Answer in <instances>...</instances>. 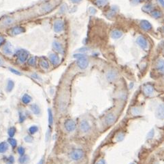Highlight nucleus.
I'll list each match as a JSON object with an SVG mask.
<instances>
[{
  "label": "nucleus",
  "mask_w": 164,
  "mask_h": 164,
  "mask_svg": "<svg viewBox=\"0 0 164 164\" xmlns=\"http://www.w3.org/2000/svg\"><path fill=\"white\" fill-rule=\"evenodd\" d=\"M84 157V152L83 150H82V149H74L70 153L71 159L76 161H80V160L83 159Z\"/></svg>",
  "instance_id": "nucleus-1"
},
{
  "label": "nucleus",
  "mask_w": 164,
  "mask_h": 164,
  "mask_svg": "<svg viewBox=\"0 0 164 164\" xmlns=\"http://www.w3.org/2000/svg\"><path fill=\"white\" fill-rule=\"evenodd\" d=\"M142 91L145 96L146 97H151L154 95L155 93V89L153 86L151 84H146L144 85L142 89Z\"/></svg>",
  "instance_id": "nucleus-2"
},
{
  "label": "nucleus",
  "mask_w": 164,
  "mask_h": 164,
  "mask_svg": "<svg viewBox=\"0 0 164 164\" xmlns=\"http://www.w3.org/2000/svg\"><path fill=\"white\" fill-rule=\"evenodd\" d=\"M64 126H65V129L68 132H72V131H74L75 130L76 125V123L73 120H72V119H67L64 123Z\"/></svg>",
  "instance_id": "nucleus-3"
},
{
  "label": "nucleus",
  "mask_w": 164,
  "mask_h": 164,
  "mask_svg": "<svg viewBox=\"0 0 164 164\" xmlns=\"http://www.w3.org/2000/svg\"><path fill=\"white\" fill-rule=\"evenodd\" d=\"M17 54L18 59L21 63H24L26 61L29 57V52L24 49H20V50H18Z\"/></svg>",
  "instance_id": "nucleus-4"
},
{
  "label": "nucleus",
  "mask_w": 164,
  "mask_h": 164,
  "mask_svg": "<svg viewBox=\"0 0 164 164\" xmlns=\"http://www.w3.org/2000/svg\"><path fill=\"white\" fill-rule=\"evenodd\" d=\"M77 64L78 67L81 70H85L86 68H87L88 65H89V61L87 59V57H83L82 58H80V59H77Z\"/></svg>",
  "instance_id": "nucleus-5"
},
{
  "label": "nucleus",
  "mask_w": 164,
  "mask_h": 164,
  "mask_svg": "<svg viewBox=\"0 0 164 164\" xmlns=\"http://www.w3.org/2000/svg\"><path fill=\"white\" fill-rule=\"evenodd\" d=\"M117 119V118L115 114H114L113 113H109L104 118V122L107 125H111L116 122Z\"/></svg>",
  "instance_id": "nucleus-6"
},
{
  "label": "nucleus",
  "mask_w": 164,
  "mask_h": 164,
  "mask_svg": "<svg viewBox=\"0 0 164 164\" xmlns=\"http://www.w3.org/2000/svg\"><path fill=\"white\" fill-rule=\"evenodd\" d=\"M155 116L157 119L160 120L164 119V104H160L157 108L155 111Z\"/></svg>",
  "instance_id": "nucleus-7"
},
{
  "label": "nucleus",
  "mask_w": 164,
  "mask_h": 164,
  "mask_svg": "<svg viewBox=\"0 0 164 164\" xmlns=\"http://www.w3.org/2000/svg\"><path fill=\"white\" fill-rule=\"evenodd\" d=\"M64 29H65V25H64V23L62 20H58L55 22L54 31L56 33H61L64 30Z\"/></svg>",
  "instance_id": "nucleus-8"
},
{
  "label": "nucleus",
  "mask_w": 164,
  "mask_h": 164,
  "mask_svg": "<svg viewBox=\"0 0 164 164\" xmlns=\"http://www.w3.org/2000/svg\"><path fill=\"white\" fill-rule=\"evenodd\" d=\"M91 129V125L87 120H82L80 123V129L82 132L88 133Z\"/></svg>",
  "instance_id": "nucleus-9"
},
{
  "label": "nucleus",
  "mask_w": 164,
  "mask_h": 164,
  "mask_svg": "<svg viewBox=\"0 0 164 164\" xmlns=\"http://www.w3.org/2000/svg\"><path fill=\"white\" fill-rule=\"evenodd\" d=\"M136 42L137 44L140 46V48L144 50H146L148 49V42L144 36H142V35L139 36L136 40Z\"/></svg>",
  "instance_id": "nucleus-10"
},
{
  "label": "nucleus",
  "mask_w": 164,
  "mask_h": 164,
  "mask_svg": "<svg viewBox=\"0 0 164 164\" xmlns=\"http://www.w3.org/2000/svg\"><path fill=\"white\" fill-rule=\"evenodd\" d=\"M118 78V73L114 70L108 71L106 74V78L109 82H114Z\"/></svg>",
  "instance_id": "nucleus-11"
},
{
  "label": "nucleus",
  "mask_w": 164,
  "mask_h": 164,
  "mask_svg": "<svg viewBox=\"0 0 164 164\" xmlns=\"http://www.w3.org/2000/svg\"><path fill=\"white\" fill-rule=\"evenodd\" d=\"M140 27L146 31H149L152 29V25L148 20H143L140 22Z\"/></svg>",
  "instance_id": "nucleus-12"
},
{
  "label": "nucleus",
  "mask_w": 164,
  "mask_h": 164,
  "mask_svg": "<svg viewBox=\"0 0 164 164\" xmlns=\"http://www.w3.org/2000/svg\"><path fill=\"white\" fill-rule=\"evenodd\" d=\"M49 59H50V62L52 63V65H57L59 64V61H60V58H59V55L55 53H51L49 55Z\"/></svg>",
  "instance_id": "nucleus-13"
},
{
  "label": "nucleus",
  "mask_w": 164,
  "mask_h": 164,
  "mask_svg": "<svg viewBox=\"0 0 164 164\" xmlns=\"http://www.w3.org/2000/svg\"><path fill=\"white\" fill-rule=\"evenodd\" d=\"M156 68L160 73L164 74V60L159 59L156 64Z\"/></svg>",
  "instance_id": "nucleus-14"
},
{
  "label": "nucleus",
  "mask_w": 164,
  "mask_h": 164,
  "mask_svg": "<svg viewBox=\"0 0 164 164\" xmlns=\"http://www.w3.org/2000/svg\"><path fill=\"white\" fill-rule=\"evenodd\" d=\"M25 31V29L23 27H19V26H18V27H14L12 29V34L14 35L23 34Z\"/></svg>",
  "instance_id": "nucleus-15"
},
{
  "label": "nucleus",
  "mask_w": 164,
  "mask_h": 164,
  "mask_svg": "<svg viewBox=\"0 0 164 164\" xmlns=\"http://www.w3.org/2000/svg\"><path fill=\"white\" fill-rule=\"evenodd\" d=\"M52 46H53L54 49L58 52H60L61 54L64 53V48L59 42H54L52 44Z\"/></svg>",
  "instance_id": "nucleus-16"
},
{
  "label": "nucleus",
  "mask_w": 164,
  "mask_h": 164,
  "mask_svg": "<svg viewBox=\"0 0 164 164\" xmlns=\"http://www.w3.org/2000/svg\"><path fill=\"white\" fill-rule=\"evenodd\" d=\"M30 108L32 112H33V113H34V114H35V115H39V114H40L41 112L40 108V107H39L37 104H32V105H31Z\"/></svg>",
  "instance_id": "nucleus-17"
},
{
  "label": "nucleus",
  "mask_w": 164,
  "mask_h": 164,
  "mask_svg": "<svg viewBox=\"0 0 164 164\" xmlns=\"http://www.w3.org/2000/svg\"><path fill=\"white\" fill-rule=\"evenodd\" d=\"M123 33L119 30H113L111 32V37L113 39H119L122 36Z\"/></svg>",
  "instance_id": "nucleus-18"
},
{
  "label": "nucleus",
  "mask_w": 164,
  "mask_h": 164,
  "mask_svg": "<svg viewBox=\"0 0 164 164\" xmlns=\"http://www.w3.org/2000/svg\"><path fill=\"white\" fill-rule=\"evenodd\" d=\"M8 149V144L6 142H2L0 143V153H4Z\"/></svg>",
  "instance_id": "nucleus-19"
},
{
  "label": "nucleus",
  "mask_w": 164,
  "mask_h": 164,
  "mask_svg": "<svg viewBox=\"0 0 164 164\" xmlns=\"http://www.w3.org/2000/svg\"><path fill=\"white\" fill-rule=\"evenodd\" d=\"M3 52L6 55H11L12 53V49L11 44L10 43L6 44L3 47Z\"/></svg>",
  "instance_id": "nucleus-20"
},
{
  "label": "nucleus",
  "mask_w": 164,
  "mask_h": 164,
  "mask_svg": "<svg viewBox=\"0 0 164 164\" xmlns=\"http://www.w3.org/2000/svg\"><path fill=\"white\" fill-rule=\"evenodd\" d=\"M31 97L29 96L28 94H25L22 97V101L25 104H28L31 102Z\"/></svg>",
  "instance_id": "nucleus-21"
},
{
  "label": "nucleus",
  "mask_w": 164,
  "mask_h": 164,
  "mask_svg": "<svg viewBox=\"0 0 164 164\" xmlns=\"http://www.w3.org/2000/svg\"><path fill=\"white\" fill-rule=\"evenodd\" d=\"M142 112V110H141L140 108L139 107H134L131 109V113L134 116H137L140 115Z\"/></svg>",
  "instance_id": "nucleus-22"
},
{
  "label": "nucleus",
  "mask_w": 164,
  "mask_h": 164,
  "mask_svg": "<svg viewBox=\"0 0 164 164\" xmlns=\"http://www.w3.org/2000/svg\"><path fill=\"white\" fill-rule=\"evenodd\" d=\"M48 114H49V125L51 126L53 124V114H52V112L51 110V109H48Z\"/></svg>",
  "instance_id": "nucleus-23"
},
{
  "label": "nucleus",
  "mask_w": 164,
  "mask_h": 164,
  "mask_svg": "<svg viewBox=\"0 0 164 164\" xmlns=\"http://www.w3.org/2000/svg\"><path fill=\"white\" fill-rule=\"evenodd\" d=\"M14 87V82L12 81H8L6 86V91L8 92H11Z\"/></svg>",
  "instance_id": "nucleus-24"
},
{
  "label": "nucleus",
  "mask_w": 164,
  "mask_h": 164,
  "mask_svg": "<svg viewBox=\"0 0 164 164\" xmlns=\"http://www.w3.org/2000/svg\"><path fill=\"white\" fill-rule=\"evenodd\" d=\"M40 66L42 68L46 69V70L49 68V62L47 61L46 60H45V59H41L40 61Z\"/></svg>",
  "instance_id": "nucleus-25"
},
{
  "label": "nucleus",
  "mask_w": 164,
  "mask_h": 164,
  "mask_svg": "<svg viewBox=\"0 0 164 164\" xmlns=\"http://www.w3.org/2000/svg\"><path fill=\"white\" fill-rule=\"evenodd\" d=\"M125 136V133L119 132V134L117 135V136H116V140H117V142H121V141H123L124 140Z\"/></svg>",
  "instance_id": "nucleus-26"
},
{
  "label": "nucleus",
  "mask_w": 164,
  "mask_h": 164,
  "mask_svg": "<svg viewBox=\"0 0 164 164\" xmlns=\"http://www.w3.org/2000/svg\"><path fill=\"white\" fill-rule=\"evenodd\" d=\"M8 136H10V137H12L14 136L16 134V128L14 127H10V129L8 131Z\"/></svg>",
  "instance_id": "nucleus-27"
},
{
  "label": "nucleus",
  "mask_w": 164,
  "mask_h": 164,
  "mask_svg": "<svg viewBox=\"0 0 164 164\" xmlns=\"http://www.w3.org/2000/svg\"><path fill=\"white\" fill-rule=\"evenodd\" d=\"M29 161V157L26 155H22L19 159V162L20 164H26Z\"/></svg>",
  "instance_id": "nucleus-28"
},
{
  "label": "nucleus",
  "mask_w": 164,
  "mask_h": 164,
  "mask_svg": "<svg viewBox=\"0 0 164 164\" xmlns=\"http://www.w3.org/2000/svg\"><path fill=\"white\" fill-rule=\"evenodd\" d=\"M162 15V13H161L159 10H154L152 12V16L155 19H158V18H160Z\"/></svg>",
  "instance_id": "nucleus-29"
},
{
  "label": "nucleus",
  "mask_w": 164,
  "mask_h": 164,
  "mask_svg": "<svg viewBox=\"0 0 164 164\" xmlns=\"http://www.w3.org/2000/svg\"><path fill=\"white\" fill-rule=\"evenodd\" d=\"M38 131V127L36 125L31 126V127H29V133H30L31 135L35 134V133L37 132Z\"/></svg>",
  "instance_id": "nucleus-30"
},
{
  "label": "nucleus",
  "mask_w": 164,
  "mask_h": 164,
  "mask_svg": "<svg viewBox=\"0 0 164 164\" xmlns=\"http://www.w3.org/2000/svg\"><path fill=\"white\" fill-rule=\"evenodd\" d=\"M152 6L151 5H149V4H147V5H145L144 7H142V10L144 12H152Z\"/></svg>",
  "instance_id": "nucleus-31"
},
{
  "label": "nucleus",
  "mask_w": 164,
  "mask_h": 164,
  "mask_svg": "<svg viewBox=\"0 0 164 164\" xmlns=\"http://www.w3.org/2000/svg\"><path fill=\"white\" fill-rule=\"evenodd\" d=\"M107 3V0H96V4L99 7L104 6Z\"/></svg>",
  "instance_id": "nucleus-32"
},
{
  "label": "nucleus",
  "mask_w": 164,
  "mask_h": 164,
  "mask_svg": "<svg viewBox=\"0 0 164 164\" xmlns=\"http://www.w3.org/2000/svg\"><path fill=\"white\" fill-rule=\"evenodd\" d=\"M155 136V130L153 129H151L150 131H149L146 135V139L148 140H150V139H152V137H154Z\"/></svg>",
  "instance_id": "nucleus-33"
},
{
  "label": "nucleus",
  "mask_w": 164,
  "mask_h": 164,
  "mask_svg": "<svg viewBox=\"0 0 164 164\" xmlns=\"http://www.w3.org/2000/svg\"><path fill=\"white\" fill-rule=\"evenodd\" d=\"M8 142L10 143V144L12 146V147H15L17 144V142L15 139H14L12 137H10L8 139Z\"/></svg>",
  "instance_id": "nucleus-34"
},
{
  "label": "nucleus",
  "mask_w": 164,
  "mask_h": 164,
  "mask_svg": "<svg viewBox=\"0 0 164 164\" xmlns=\"http://www.w3.org/2000/svg\"><path fill=\"white\" fill-rule=\"evenodd\" d=\"M24 140L26 142L28 143H31L34 140V138L31 137V136H26L25 137H24Z\"/></svg>",
  "instance_id": "nucleus-35"
},
{
  "label": "nucleus",
  "mask_w": 164,
  "mask_h": 164,
  "mask_svg": "<svg viewBox=\"0 0 164 164\" xmlns=\"http://www.w3.org/2000/svg\"><path fill=\"white\" fill-rule=\"evenodd\" d=\"M14 162V159L13 156H10L8 159H7L6 164H13Z\"/></svg>",
  "instance_id": "nucleus-36"
},
{
  "label": "nucleus",
  "mask_w": 164,
  "mask_h": 164,
  "mask_svg": "<svg viewBox=\"0 0 164 164\" xmlns=\"http://www.w3.org/2000/svg\"><path fill=\"white\" fill-rule=\"evenodd\" d=\"M28 64H29V65H31V66H33V65H35V57H31V58H30V59H29V60L28 61Z\"/></svg>",
  "instance_id": "nucleus-37"
},
{
  "label": "nucleus",
  "mask_w": 164,
  "mask_h": 164,
  "mask_svg": "<svg viewBox=\"0 0 164 164\" xmlns=\"http://www.w3.org/2000/svg\"><path fill=\"white\" fill-rule=\"evenodd\" d=\"M25 149H24L23 146H20V147L18 148V152L20 155H24L25 154Z\"/></svg>",
  "instance_id": "nucleus-38"
},
{
  "label": "nucleus",
  "mask_w": 164,
  "mask_h": 164,
  "mask_svg": "<svg viewBox=\"0 0 164 164\" xmlns=\"http://www.w3.org/2000/svg\"><path fill=\"white\" fill-rule=\"evenodd\" d=\"M13 20H14L13 19H12V18H7V19L3 21V23H4V24H6V25H10V24L13 23Z\"/></svg>",
  "instance_id": "nucleus-39"
},
{
  "label": "nucleus",
  "mask_w": 164,
  "mask_h": 164,
  "mask_svg": "<svg viewBox=\"0 0 164 164\" xmlns=\"http://www.w3.org/2000/svg\"><path fill=\"white\" fill-rule=\"evenodd\" d=\"M9 70H10V71L12 73H13V74H16V75H19V76H20L21 75V73H20V72H19L18 70H15V69H13V68H9Z\"/></svg>",
  "instance_id": "nucleus-40"
},
{
  "label": "nucleus",
  "mask_w": 164,
  "mask_h": 164,
  "mask_svg": "<svg viewBox=\"0 0 164 164\" xmlns=\"http://www.w3.org/2000/svg\"><path fill=\"white\" fill-rule=\"evenodd\" d=\"M85 57V55H84V54H82V53L75 54V55H74V57L76 59H80V58H82V57Z\"/></svg>",
  "instance_id": "nucleus-41"
},
{
  "label": "nucleus",
  "mask_w": 164,
  "mask_h": 164,
  "mask_svg": "<svg viewBox=\"0 0 164 164\" xmlns=\"http://www.w3.org/2000/svg\"><path fill=\"white\" fill-rule=\"evenodd\" d=\"M42 9H43V10H45L46 12H49V10H50L51 9H52V8H51V6H50V5H45V6H44L43 8H42Z\"/></svg>",
  "instance_id": "nucleus-42"
},
{
  "label": "nucleus",
  "mask_w": 164,
  "mask_h": 164,
  "mask_svg": "<svg viewBox=\"0 0 164 164\" xmlns=\"http://www.w3.org/2000/svg\"><path fill=\"white\" fill-rule=\"evenodd\" d=\"M96 164H106V162L104 159H100L96 162Z\"/></svg>",
  "instance_id": "nucleus-43"
},
{
  "label": "nucleus",
  "mask_w": 164,
  "mask_h": 164,
  "mask_svg": "<svg viewBox=\"0 0 164 164\" xmlns=\"http://www.w3.org/2000/svg\"><path fill=\"white\" fill-rule=\"evenodd\" d=\"M141 2H142V0H131V3L134 4V5H137V4L140 3Z\"/></svg>",
  "instance_id": "nucleus-44"
},
{
  "label": "nucleus",
  "mask_w": 164,
  "mask_h": 164,
  "mask_svg": "<svg viewBox=\"0 0 164 164\" xmlns=\"http://www.w3.org/2000/svg\"><path fill=\"white\" fill-rule=\"evenodd\" d=\"M4 42H5V38L2 35H0V46H2Z\"/></svg>",
  "instance_id": "nucleus-45"
},
{
  "label": "nucleus",
  "mask_w": 164,
  "mask_h": 164,
  "mask_svg": "<svg viewBox=\"0 0 164 164\" xmlns=\"http://www.w3.org/2000/svg\"><path fill=\"white\" fill-rule=\"evenodd\" d=\"M25 117H24L23 114H20V118H19V120H20V123H23L24 121H25Z\"/></svg>",
  "instance_id": "nucleus-46"
},
{
  "label": "nucleus",
  "mask_w": 164,
  "mask_h": 164,
  "mask_svg": "<svg viewBox=\"0 0 164 164\" xmlns=\"http://www.w3.org/2000/svg\"><path fill=\"white\" fill-rule=\"evenodd\" d=\"M71 1L74 3H79V2H81L82 0H71Z\"/></svg>",
  "instance_id": "nucleus-47"
},
{
  "label": "nucleus",
  "mask_w": 164,
  "mask_h": 164,
  "mask_svg": "<svg viewBox=\"0 0 164 164\" xmlns=\"http://www.w3.org/2000/svg\"><path fill=\"white\" fill-rule=\"evenodd\" d=\"M159 2H160V3H161V5L163 6L164 7V0H159Z\"/></svg>",
  "instance_id": "nucleus-48"
},
{
  "label": "nucleus",
  "mask_w": 164,
  "mask_h": 164,
  "mask_svg": "<svg viewBox=\"0 0 164 164\" xmlns=\"http://www.w3.org/2000/svg\"><path fill=\"white\" fill-rule=\"evenodd\" d=\"M43 163H44V159H42L40 160V161H39L38 163V164H43Z\"/></svg>",
  "instance_id": "nucleus-49"
},
{
  "label": "nucleus",
  "mask_w": 164,
  "mask_h": 164,
  "mask_svg": "<svg viewBox=\"0 0 164 164\" xmlns=\"http://www.w3.org/2000/svg\"><path fill=\"white\" fill-rule=\"evenodd\" d=\"M2 61L1 60V59H0V65H2Z\"/></svg>",
  "instance_id": "nucleus-50"
},
{
  "label": "nucleus",
  "mask_w": 164,
  "mask_h": 164,
  "mask_svg": "<svg viewBox=\"0 0 164 164\" xmlns=\"http://www.w3.org/2000/svg\"><path fill=\"white\" fill-rule=\"evenodd\" d=\"M130 164H136V163H131Z\"/></svg>",
  "instance_id": "nucleus-51"
},
{
  "label": "nucleus",
  "mask_w": 164,
  "mask_h": 164,
  "mask_svg": "<svg viewBox=\"0 0 164 164\" xmlns=\"http://www.w3.org/2000/svg\"><path fill=\"white\" fill-rule=\"evenodd\" d=\"M163 31H164V28H163Z\"/></svg>",
  "instance_id": "nucleus-52"
}]
</instances>
